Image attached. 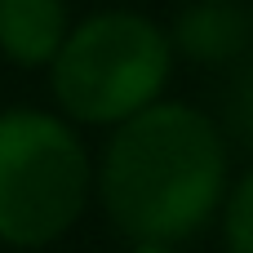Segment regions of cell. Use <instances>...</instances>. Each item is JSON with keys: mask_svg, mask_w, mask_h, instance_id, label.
Wrapping results in <instances>:
<instances>
[{"mask_svg": "<svg viewBox=\"0 0 253 253\" xmlns=\"http://www.w3.org/2000/svg\"><path fill=\"white\" fill-rule=\"evenodd\" d=\"M231 187L222 125L178 98L129 116L93 160V196L129 245H182L218 222Z\"/></svg>", "mask_w": 253, "mask_h": 253, "instance_id": "6da1fadb", "label": "cell"}, {"mask_svg": "<svg viewBox=\"0 0 253 253\" xmlns=\"http://www.w3.org/2000/svg\"><path fill=\"white\" fill-rule=\"evenodd\" d=\"M173 62L169 27L138 9H98L71 22L49 62V89L71 125L116 129L165 98Z\"/></svg>", "mask_w": 253, "mask_h": 253, "instance_id": "7a4b0ae2", "label": "cell"}, {"mask_svg": "<svg viewBox=\"0 0 253 253\" xmlns=\"http://www.w3.org/2000/svg\"><path fill=\"white\" fill-rule=\"evenodd\" d=\"M93 200V156L62 111L0 107V245L44 249Z\"/></svg>", "mask_w": 253, "mask_h": 253, "instance_id": "3957f363", "label": "cell"}, {"mask_svg": "<svg viewBox=\"0 0 253 253\" xmlns=\"http://www.w3.org/2000/svg\"><path fill=\"white\" fill-rule=\"evenodd\" d=\"M71 31L67 0H0V58L13 67H44Z\"/></svg>", "mask_w": 253, "mask_h": 253, "instance_id": "5b68a950", "label": "cell"}, {"mask_svg": "<svg viewBox=\"0 0 253 253\" xmlns=\"http://www.w3.org/2000/svg\"><path fill=\"white\" fill-rule=\"evenodd\" d=\"M218 227H222V249L227 253H253V169L231 178Z\"/></svg>", "mask_w": 253, "mask_h": 253, "instance_id": "52a82bcc", "label": "cell"}, {"mask_svg": "<svg viewBox=\"0 0 253 253\" xmlns=\"http://www.w3.org/2000/svg\"><path fill=\"white\" fill-rule=\"evenodd\" d=\"M218 125L227 133V142L253 151V58L231 67V84L222 93V120Z\"/></svg>", "mask_w": 253, "mask_h": 253, "instance_id": "8992f818", "label": "cell"}, {"mask_svg": "<svg viewBox=\"0 0 253 253\" xmlns=\"http://www.w3.org/2000/svg\"><path fill=\"white\" fill-rule=\"evenodd\" d=\"M173 53L196 67H240L253 53V4L245 0H187L169 22Z\"/></svg>", "mask_w": 253, "mask_h": 253, "instance_id": "277c9868", "label": "cell"}, {"mask_svg": "<svg viewBox=\"0 0 253 253\" xmlns=\"http://www.w3.org/2000/svg\"><path fill=\"white\" fill-rule=\"evenodd\" d=\"M129 253H178V245H129Z\"/></svg>", "mask_w": 253, "mask_h": 253, "instance_id": "ba28073f", "label": "cell"}]
</instances>
